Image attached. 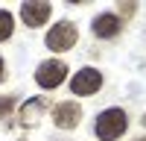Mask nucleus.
Returning a JSON list of instances; mask_svg holds the SVG:
<instances>
[{"label": "nucleus", "instance_id": "1", "mask_svg": "<svg viewBox=\"0 0 146 141\" xmlns=\"http://www.w3.org/2000/svg\"><path fill=\"white\" fill-rule=\"evenodd\" d=\"M126 112L123 109H105L100 117H96V124H94V129H96V135H100L102 141H114V138H120L126 132Z\"/></svg>", "mask_w": 146, "mask_h": 141}, {"label": "nucleus", "instance_id": "2", "mask_svg": "<svg viewBox=\"0 0 146 141\" xmlns=\"http://www.w3.org/2000/svg\"><path fill=\"white\" fill-rule=\"evenodd\" d=\"M64 74H67L64 62L50 59V62H41L38 65V70H35V82H38L41 88H58L64 82Z\"/></svg>", "mask_w": 146, "mask_h": 141}, {"label": "nucleus", "instance_id": "3", "mask_svg": "<svg viewBox=\"0 0 146 141\" xmlns=\"http://www.w3.org/2000/svg\"><path fill=\"white\" fill-rule=\"evenodd\" d=\"M76 38H79L76 27H73L70 21H58L50 30V35H47V47H50V50H70V47L76 44Z\"/></svg>", "mask_w": 146, "mask_h": 141}, {"label": "nucleus", "instance_id": "4", "mask_svg": "<svg viewBox=\"0 0 146 141\" xmlns=\"http://www.w3.org/2000/svg\"><path fill=\"white\" fill-rule=\"evenodd\" d=\"M102 85V74L94 68H82L79 74H73V82H70V91L79 94V97H85V94H96Z\"/></svg>", "mask_w": 146, "mask_h": 141}, {"label": "nucleus", "instance_id": "5", "mask_svg": "<svg viewBox=\"0 0 146 141\" xmlns=\"http://www.w3.org/2000/svg\"><path fill=\"white\" fill-rule=\"evenodd\" d=\"M79 117H82V109L73 100H67V103H58L56 106V112H53V121H56V126H62V129H73L79 124Z\"/></svg>", "mask_w": 146, "mask_h": 141}, {"label": "nucleus", "instance_id": "6", "mask_svg": "<svg viewBox=\"0 0 146 141\" xmlns=\"http://www.w3.org/2000/svg\"><path fill=\"white\" fill-rule=\"evenodd\" d=\"M21 18H23V23L27 27H41V23L50 18V3H23L21 6Z\"/></svg>", "mask_w": 146, "mask_h": 141}, {"label": "nucleus", "instance_id": "7", "mask_svg": "<svg viewBox=\"0 0 146 141\" xmlns=\"http://www.w3.org/2000/svg\"><path fill=\"white\" fill-rule=\"evenodd\" d=\"M117 32H120V18L111 15V12H105L94 21V35H100V38H111Z\"/></svg>", "mask_w": 146, "mask_h": 141}, {"label": "nucleus", "instance_id": "8", "mask_svg": "<svg viewBox=\"0 0 146 141\" xmlns=\"http://www.w3.org/2000/svg\"><path fill=\"white\" fill-rule=\"evenodd\" d=\"M12 23H15V18H12V12L0 9V41H6L12 35Z\"/></svg>", "mask_w": 146, "mask_h": 141}, {"label": "nucleus", "instance_id": "9", "mask_svg": "<svg viewBox=\"0 0 146 141\" xmlns=\"http://www.w3.org/2000/svg\"><path fill=\"white\" fill-rule=\"evenodd\" d=\"M9 109H12V100H9V97H6V100H0V115H6Z\"/></svg>", "mask_w": 146, "mask_h": 141}, {"label": "nucleus", "instance_id": "10", "mask_svg": "<svg viewBox=\"0 0 146 141\" xmlns=\"http://www.w3.org/2000/svg\"><path fill=\"white\" fill-rule=\"evenodd\" d=\"M6 77V65H3V59H0V79Z\"/></svg>", "mask_w": 146, "mask_h": 141}, {"label": "nucleus", "instance_id": "11", "mask_svg": "<svg viewBox=\"0 0 146 141\" xmlns=\"http://www.w3.org/2000/svg\"><path fill=\"white\" fill-rule=\"evenodd\" d=\"M140 141H146V138H140Z\"/></svg>", "mask_w": 146, "mask_h": 141}]
</instances>
